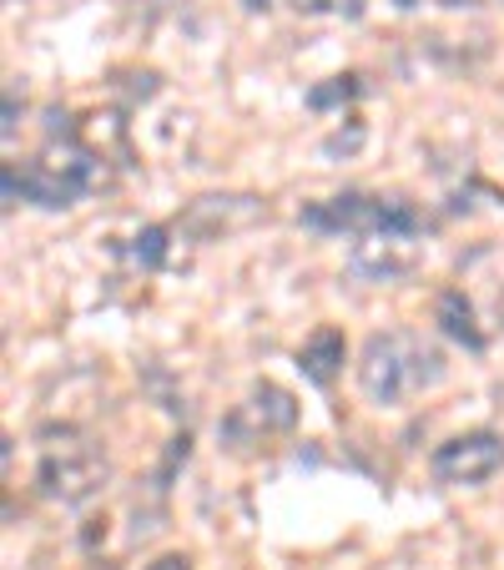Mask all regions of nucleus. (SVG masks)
Masks as SVG:
<instances>
[{
	"mask_svg": "<svg viewBox=\"0 0 504 570\" xmlns=\"http://www.w3.org/2000/svg\"><path fill=\"white\" fill-rule=\"evenodd\" d=\"M358 389H364L368 404L378 410H398L408 399L429 394L444 379V354L414 328H384V334H368L358 348Z\"/></svg>",
	"mask_w": 504,
	"mask_h": 570,
	"instance_id": "obj_1",
	"label": "nucleus"
},
{
	"mask_svg": "<svg viewBox=\"0 0 504 570\" xmlns=\"http://www.w3.org/2000/svg\"><path fill=\"white\" fill-rule=\"evenodd\" d=\"M303 227L313 233H348V237H364V233H418L424 217L414 213L408 203L398 197H368V193H338L328 203H313L303 207Z\"/></svg>",
	"mask_w": 504,
	"mask_h": 570,
	"instance_id": "obj_2",
	"label": "nucleus"
},
{
	"mask_svg": "<svg viewBox=\"0 0 504 570\" xmlns=\"http://www.w3.org/2000/svg\"><path fill=\"white\" fill-rule=\"evenodd\" d=\"M36 484H41V495L51 500V505H87L101 484H107V454L91 450V444L76 440V434H66V440L41 450Z\"/></svg>",
	"mask_w": 504,
	"mask_h": 570,
	"instance_id": "obj_3",
	"label": "nucleus"
},
{
	"mask_svg": "<svg viewBox=\"0 0 504 570\" xmlns=\"http://www.w3.org/2000/svg\"><path fill=\"white\" fill-rule=\"evenodd\" d=\"M504 470V440L494 430H470L444 440L439 450L429 454V474L449 490H464V484H484Z\"/></svg>",
	"mask_w": 504,
	"mask_h": 570,
	"instance_id": "obj_4",
	"label": "nucleus"
},
{
	"mask_svg": "<svg viewBox=\"0 0 504 570\" xmlns=\"http://www.w3.org/2000/svg\"><path fill=\"white\" fill-rule=\"evenodd\" d=\"M293 424H298V404H293L288 389L253 384V394L223 420V440L233 444V450H243V444H258V440H268V434H288Z\"/></svg>",
	"mask_w": 504,
	"mask_h": 570,
	"instance_id": "obj_5",
	"label": "nucleus"
},
{
	"mask_svg": "<svg viewBox=\"0 0 504 570\" xmlns=\"http://www.w3.org/2000/svg\"><path fill=\"white\" fill-rule=\"evenodd\" d=\"M424 263L418 233H364L348 248V273L364 283H398Z\"/></svg>",
	"mask_w": 504,
	"mask_h": 570,
	"instance_id": "obj_6",
	"label": "nucleus"
},
{
	"mask_svg": "<svg viewBox=\"0 0 504 570\" xmlns=\"http://www.w3.org/2000/svg\"><path fill=\"white\" fill-rule=\"evenodd\" d=\"M268 207L258 197H197L182 217H177V233L197 237V243H217L227 233H243V227L263 223Z\"/></svg>",
	"mask_w": 504,
	"mask_h": 570,
	"instance_id": "obj_7",
	"label": "nucleus"
},
{
	"mask_svg": "<svg viewBox=\"0 0 504 570\" xmlns=\"http://www.w3.org/2000/svg\"><path fill=\"white\" fill-rule=\"evenodd\" d=\"M344 354H348L344 334H338L333 323H323V328H313V334L303 338V348H298V368H303V374H308L318 389H328L333 379H338V368H344Z\"/></svg>",
	"mask_w": 504,
	"mask_h": 570,
	"instance_id": "obj_8",
	"label": "nucleus"
},
{
	"mask_svg": "<svg viewBox=\"0 0 504 570\" xmlns=\"http://www.w3.org/2000/svg\"><path fill=\"white\" fill-rule=\"evenodd\" d=\"M434 318H439V328L454 338V344H464V348H484V328H480V318H474V303L464 298L459 288L439 293V303H434Z\"/></svg>",
	"mask_w": 504,
	"mask_h": 570,
	"instance_id": "obj_9",
	"label": "nucleus"
},
{
	"mask_svg": "<svg viewBox=\"0 0 504 570\" xmlns=\"http://www.w3.org/2000/svg\"><path fill=\"white\" fill-rule=\"evenodd\" d=\"M81 141H87L97 157H107V151H121V147H127V127H121L117 111H91L87 127H81Z\"/></svg>",
	"mask_w": 504,
	"mask_h": 570,
	"instance_id": "obj_10",
	"label": "nucleus"
},
{
	"mask_svg": "<svg viewBox=\"0 0 504 570\" xmlns=\"http://www.w3.org/2000/svg\"><path fill=\"white\" fill-rule=\"evenodd\" d=\"M298 16H328V21H354L364 16V0H293Z\"/></svg>",
	"mask_w": 504,
	"mask_h": 570,
	"instance_id": "obj_11",
	"label": "nucleus"
},
{
	"mask_svg": "<svg viewBox=\"0 0 504 570\" xmlns=\"http://www.w3.org/2000/svg\"><path fill=\"white\" fill-rule=\"evenodd\" d=\"M131 258H137L141 268H161V258H167V227H147V233H137Z\"/></svg>",
	"mask_w": 504,
	"mask_h": 570,
	"instance_id": "obj_12",
	"label": "nucleus"
},
{
	"mask_svg": "<svg viewBox=\"0 0 504 570\" xmlns=\"http://www.w3.org/2000/svg\"><path fill=\"white\" fill-rule=\"evenodd\" d=\"M358 91H364V87H358V76H333V87H318L308 101L323 111V107H333V101H354Z\"/></svg>",
	"mask_w": 504,
	"mask_h": 570,
	"instance_id": "obj_13",
	"label": "nucleus"
},
{
	"mask_svg": "<svg viewBox=\"0 0 504 570\" xmlns=\"http://www.w3.org/2000/svg\"><path fill=\"white\" fill-rule=\"evenodd\" d=\"M404 11H414V6H439V11H474V6H484V0H398Z\"/></svg>",
	"mask_w": 504,
	"mask_h": 570,
	"instance_id": "obj_14",
	"label": "nucleus"
},
{
	"mask_svg": "<svg viewBox=\"0 0 504 570\" xmlns=\"http://www.w3.org/2000/svg\"><path fill=\"white\" fill-rule=\"evenodd\" d=\"M147 570H192V560H187V556H157Z\"/></svg>",
	"mask_w": 504,
	"mask_h": 570,
	"instance_id": "obj_15",
	"label": "nucleus"
}]
</instances>
